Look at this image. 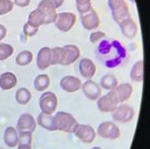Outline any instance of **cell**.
I'll return each instance as SVG.
<instances>
[{"mask_svg":"<svg viewBox=\"0 0 150 149\" xmlns=\"http://www.w3.org/2000/svg\"><path fill=\"white\" fill-rule=\"evenodd\" d=\"M33 133L30 132H20L18 135V145H32V137Z\"/></svg>","mask_w":150,"mask_h":149,"instance_id":"cell-33","label":"cell"},{"mask_svg":"<svg viewBox=\"0 0 150 149\" xmlns=\"http://www.w3.org/2000/svg\"><path fill=\"white\" fill-rule=\"evenodd\" d=\"M17 149H32L31 145H17Z\"/></svg>","mask_w":150,"mask_h":149,"instance_id":"cell-40","label":"cell"},{"mask_svg":"<svg viewBox=\"0 0 150 149\" xmlns=\"http://www.w3.org/2000/svg\"><path fill=\"white\" fill-rule=\"evenodd\" d=\"M13 2L12 0H0V16L10 13L13 9Z\"/></svg>","mask_w":150,"mask_h":149,"instance_id":"cell-32","label":"cell"},{"mask_svg":"<svg viewBox=\"0 0 150 149\" xmlns=\"http://www.w3.org/2000/svg\"><path fill=\"white\" fill-rule=\"evenodd\" d=\"M121 33L127 39H133L138 33V25L131 17H128L119 23Z\"/></svg>","mask_w":150,"mask_h":149,"instance_id":"cell-15","label":"cell"},{"mask_svg":"<svg viewBox=\"0 0 150 149\" xmlns=\"http://www.w3.org/2000/svg\"><path fill=\"white\" fill-rule=\"evenodd\" d=\"M39 10H40L43 13L45 18V24H50L54 23L57 17V11L54 6L49 0H42L37 7Z\"/></svg>","mask_w":150,"mask_h":149,"instance_id":"cell-14","label":"cell"},{"mask_svg":"<svg viewBox=\"0 0 150 149\" xmlns=\"http://www.w3.org/2000/svg\"><path fill=\"white\" fill-rule=\"evenodd\" d=\"M126 2V0H108V5L111 10H114Z\"/></svg>","mask_w":150,"mask_h":149,"instance_id":"cell-36","label":"cell"},{"mask_svg":"<svg viewBox=\"0 0 150 149\" xmlns=\"http://www.w3.org/2000/svg\"><path fill=\"white\" fill-rule=\"evenodd\" d=\"M37 123L42 128L49 130V131H55L53 124V116L51 114H46V113H40L37 118Z\"/></svg>","mask_w":150,"mask_h":149,"instance_id":"cell-24","label":"cell"},{"mask_svg":"<svg viewBox=\"0 0 150 149\" xmlns=\"http://www.w3.org/2000/svg\"><path fill=\"white\" fill-rule=\"evenodd\" d=\"M112 119L120 123H127L133 119L135 116V111L132 107L128 104H120L112 112Z\"/></svg>","mask_w":150,"mask_h":149,"instance_id":"cell-7","label":"cell"},{"mask_svg":"<svg viewBox=\"0 0 150 149\" xmlns=\"http://www.w3.org/2000/svg\"><path fill=\"white\" fill-rule=\"evenodd\" d=\"M144 77V62L139 60L136 62L130 71V78L134 82H142Z\"/></svg>","mask_w":150,"mask_h":149,"instance_id":"cell-22","label":"cell"},{"mask_svg":"<svg viewBox=\"0 0 150 149\" xmlns=\"http://www.w3.org/2000/svg\"><path fill=\"white\" fill-rule=\"evenodd\" d=\"M17 85V77L12 72H5L0 75V88L8 91L16 87Z\"/></svg>","mask_w":150,"mask_h":149,"instance_id":"cell-19","label":"cell"},{"mask_svg":"<svg viewBox=\"0 0 150 149\" xmlns=\"http://www.w3.org/2000/svg\"><path fill=\"white\" fill-rule=\"evenodd\" d=\"M82 91L84 94L91 101H96L101 96L102 89L100 85H98L96 82H94L93 80L88 79L87 81L82 85Z\"/></svg>","mask_w":150,"mask_h":149,"instance_id":"cell-12","label":"cell"},{"mask_svg":"<svg viewBox=\"0 0 150 149\" xmlns=\"http://www.w3.org/2000/svg\"><path fill=\"white\" fill-rule=\"evenodd\" d=\"M117 85H118V80L112 74H107L103 76L100 81V86L108 91L114 90L117 87Z\"/></svg>","mask_w":150,"mask_h":149,"instance_id":"cell-26","label":"cell"},{"mask_svg":"<svg viewBox=\"0 0 150 149\" xmlns=\"http://www.w3.org/2000/svg\"><path fill=\"white\" fill-rule=\"evenodd\" d=\"M13 53V47L8 43H0V61L9 59Z\"/></svg>","mask_w":150,"mask_h":149,"instance_id":"cell-29","label":"cell"},{"mask_svg":"<svg viewBox=\"0 0 150 149\" xmlns=\"http://www.w3.org/2000/svg\"><path fill=\"white\" fill-rule=\"evenodd\" d=\"M52 52V66L61 65L63 60V49L62 47L51 48Z\"/></svg>","mask_w":150,"mask_h":149,"instance_id":"cell-30","label":"cell"},{"mask_svg":"<svg viewBox=\"0 0 150 149\" xmlns=\"http://www.w3.org/2000/svg\"><path fill=\"white\" fill-rule=\"evenodd\" d=\"M91 149H103V148H101L100 146H94V147H93Z\"/></svg>","mask_w":150,"mask_h":149,"instance_id":"cell-41","label":"cell"},{"mask_svg":"<svg viewBox=\"0 0 150 149\" xmlns=\"http://www.w3.org/2000/svg\"><path fill=\"white\" fill-rule=\"evenodd\" d=\"M32 99V93L29 89L22 87L19 88L16 93V100L21 105H25L29 103Z\"/></svg>","mask_w":150,"mask_h":149,"instance_id":"cell-27","label":"cell"},{"mask_svg":"<svg viewBox=\"0 0 150 149\" xmlns=\"http://www.w3.org/2000/svg\"><path fill=\"white\" fill-rule=\"evenodd\" d=\"M79 72L83 77L91 79L96 73V66L90 59H82L79 62Z\"/></svg>","mask_w":150,"mask_h":149,"instance_id":"cell-17","label":"cell"},{"mask_svg":"<svg viewBox=\"0 0 150 149\" xmlns=\"http://www.w3.org/2000/svg\"><path fill=\"white\" fill-rule=\"evenodd\" d=\"M119 103H122V102H127L133 93V88L132 85L129 83H123V84H120V85H118L117 87L113 90Z\"/></svg>","mask_w":150,"mask_h":149,"instance_id":"cell-18","label":"cell"},{"mask_svg":"<svg viewBox=\"0 0 150 149\" xmlns=\"http://www.w3.org/2000/svg\"><path fill=\"white\" fill-rule=\"evenodd\" d=\"M73 133L82 142L86 144L93 143L95 139V137H96V133H95L93 128L86 124H77Z\"/></svg>","mask_w":150,"mask_h":149,"instance_id":"cell-8","label":"cell"},{"mask_svg":"<svg viewBox=\"0 0 150 149\" xmlns=\"http://www.w3.org/2000/svg\"><path fill=\"white\" fill-rule=\"evenodd\" d=\"M60 87L67 93L77 92L82 87L81 80L74 76H66L60 80Z\"/></svg>","mask_w":150,"mask_h":149,"instance_id":"cell-16","label":"cell"},{"mask_svg":"<svg viewBox=\"0 0 150 149\" xmlns=\"http://www.w3.org/2000/svg\"><path fill=\"white\" fill-rule=\"evenodd\" d=\"M112 16L114 22L119 23L122 20H124L128 17H130V13L129 10V6L127 3H123L121 6H120L118 8L112 10Z\"/></svg>","mask_w":150,"mask_h":149,"instance_id":"cell-21","label":"cell"},{"mask_svg":"<svg viewBox=\"0 0 150 149\" xmlns=\"http://www.w3.org/2000/svg\"><path fill=\"white\" fill-rule=\"evenodd\" d=\"M36 64L40 70H45L48 67L52 66L51 48L43 47L38 51Z\"/></svg>","mask_w":150,"mask_h":149,"instance_id":"cell-13","label":"cell"},{"mask_svg":"<svg viewBox=\"0 0 150 149\" xmlns=\"http://www.w3.org/2000/svg\"><path fill=\"white\" fill-rule=\"evenodd\" d=\"M6 33H7V30L6 27L0 23V40H2L3 39L6 38Z\"/></svg>","mask_w":150,"mask_h":149,"instance_id":"cell-38","label":"cell"},{"mask_svg":"<svg viewBox=\"0 0 150 149\" xmlns=\"http://www.w3.org/2000/svg\"><path fill=\"white\" fill-rule=\"evenodd\" d=\"M31 3V0H15L13 4L19 7H26Z\"/></svg>","mask_w":150,"mask_h":149,"instance_id":"cell-37","label":"cell"},{"mask_svg":"<svg viewBox=\"0 0 150 149\" xmlns=\"http://www.w3.org/2000/svg\"><path fill=\"white\" fill-rule=\"evenodd\" d=\"M33 59V55L30 50H23L16 56V62L20 66H25L30 65Z\"/></svg>","mask_w":150,"mask_h":149,"instance_id":"cell-28","label":"cell"},{"mask_svg":"<svg viewBox=\"0 0 150 149\" xmlns=\"http://www.w3.org/2000/svg\"><path fill=\"white\" fill-rule=\"evenodd\" d=\"M4 142L8 147H16L18 145V132L13 127H7L4 133Z\"/></svg>","mask_w":150,"mask_h":149,"instance_id":"cell-20","label":"cell"},{"mask_svg":"<svg viewBox=\"0 0 150 149\" xmlns=\"http://www.w3.org/2000/svg\"><path fill=\"white\" fill-rule=\"evenodd\" d=\"M0 149H2V148H0Z\"/></svg>","mask_w":150,"mask_h":149,"instance_id":"cell-42","label":"cell"},{"mask_svg":"<svg viewBox=\"0 0 150 149\" xmlns=\"http://www.w3.org/2000/svg\"><path fill=\"white\" fill-rule=\"evenodd\" d=\"M50 85V79L49 76L46 74L39 75L34 79L33 86H34V89L38 92L45 91L46 89H48Z\"/></svg>","mask_w":150,"mask_h":149,"instance_id":"cell-25","label":"cell"},{"mask_svg":"<svg viewBox=\"0 0 150 149\" xmlns=\"http://www.w3.org/2000/svg\"><path fill=\"white\" fill-rule=\"evenodd\" d=\"M96 56L108 68H116L128 61L129 54L121 42L116 40L103 39L97 49Z\"/></svg>","mask_w":150,"mask_h":149,"instance_id":"cell-1","label":"cell"},{"mask_svg":"<svg viewBox=\"0 0 150 149\" xmlns=\"http://www.w3.org/2000/svg\"><path fill=\"white\" fill-rule=\"evenodd\" d=\"M40 111L46 114H52L57 110L58 107V98L57 95L52 92L44 93L39 101Z\"/></svg>","mask_w":150,"mask_h":149,"instance_id":"cell-5","label":"cell"},{"mask_svg":"<svg viewBox=\"0 0 150 149\" xmlns=\"http://www.w3.org/2000/svg\"><path fill=\"white\" fill-rule=\"evenodd\" d=\"M76 9L80 15L92 9V0H76Z\"/></svg>","mask_w":150,"mask_h":149,"instance_id":"cell-31","label":"cell"},{"mask_svg":"<svg viewBox=\"0 0 150 149\" xmlns=\"http://www.w3.org/2000/svg\"><path fill=\"white\" fill-rule=\"evenodd\" d=\"M49 1L55 6V8H59L63 4H64V0H49Z\"/></svg>","mask_w":150,"mask_h":149,"instance_id":"cell-39","label":"cell"},{"mask_svg":"<svg viewBox=\"0 0 150 149\" xmlns=\"http://www.w3.org/2000/svg\"><path fill=\"white\" fill-rule=\"evenodd\" d=\"M38 31H39V28H36V27H33V26L30 25L28 23H26L23 25V34L26 37H33V36H35L37 34Z\"/></svg>","mask_w":150,"mask_h":149,"instance_id":"cell-34","label":"cell"},{"mask_svg":"<svg viewBox=\"0 0 150 149\" xmlns=\"http://www.w3.org/2000/svg\"><path fill=\"white\" fill-rule=\"evenodd\" d=\"M80 20L82 26L87 31H93L97 29L100 25V18L98 13L93 8L90 11L80 15Z\"/></svg>","mask_w":150,"mask_h":149,"instance_id":"cell-9","label":"cell"},{"mask_svg":"<svg viewBox=\"0 0 150 149\" xmlns=\"http://www.w3.org/2000/svg\"><path fill=\"white\" fill-rule=\"evenodd\" d=\"M76 22V16L71 12H63L57 13L54 24L62 32H69Z\"/></svg>","mask_w":150,"mask_h":149,"instance_id":"cell-3","label":"cell"},{"mask_svg":"<svg viewBox=\"0 0 150 149\" xmlns=\"http://www.w3.org/2000/svg\"><path fill=\"white\" fill-rule=\"evenodd\" d=\"M37 123L34 118L29 113H23L17 120L16 130L20 132H30L33 133L36 129Z\"/></svg>","mask_w":150,"mask_h":149,"instance_id":"cell-10","label":"cell"},{"mask_svg":"<svg viewBox=\"0 0 150 149\" xmlns=\"http://www.w3.org/2000/svg\"><path fill=\"white\" fill-rule=\"evenodd\" d=\"M105 33L102 31H97V32H93L90 34V42L91 43L94 44L100 40H102L103 38H105Z\"/></svg>","mask_w":150,"mask_h":149,"instance_id":"cell-35","label":"cell"},{"mask_svg":"<svg viewBox=\"0 0 150 149\" xmlns=\"http://www.w3.org/2000/svg\"><path fill=\"white\" fill-rule=\"evenodd\" d=\"M27 23L33 27L39 28L40 26L45 24V18L43 13L40 12V10L36 8L35 10L30 13V15L28 16V22Z\"/></svg>","mask_w":150,"mask_h":149,"instance_id":"cell-23","label":"cell"},{"mask_svg":"<svg viewBox=\"0 0 150 149\" xmlns=\"http://www.w3.org/2000/svg\"><path fill=\"white\" fill-rule=\"evenodd\" d=\"M63 49V60L61 66H69L75 63L80 58L81 52L77 46L69 44L62 47Z\"/></svg>","mask_w":150,"mask_h":149,"instance_id":"cell-11","label":"cell"},{"mask_svg":"<svg viewBox=\"0 0 150 149\" xmlns=\"http://www.w3.org/2000/svg\"><path fill=\"white\" fill-rule=\"evenodd\" d=\"M97 134L103 138L114 140L120 137V130L119 127L112 121H104L98 126Z\"/></svg>","mask_w":150,"mask_h":149,"instance_id":"cell-6","label":"cell"},{"mask_svg":"<svg viewBox=\"0 0 150 149\" xmlns=\"http://www.w3.org/2000/svg\"><path fill=\"white\" fill-rule=\"evenodd\" d=\"M53 124L55 131L73 133L78 123L72 114L66 112H58L53 116Z\"/></svg>","mask_w":150,"mask_h":149,"instance_id":"cell-2","label":"cell"},{"mask_svg":"<svg viewBox=\"0 0 150 149\" xmlns=\"http://www.w3.org/2000/svg\"><path fill=\"white\" fill-rule=\"evenodd\" d=\"M119 105V102L114 91H109L103 96H100L97 100V107L102 112H112L117 106Z\"/></svg>","mask_w":150,"mask_h":149,"instance_id":"cell-4","label":"cell"}]
</instances>
